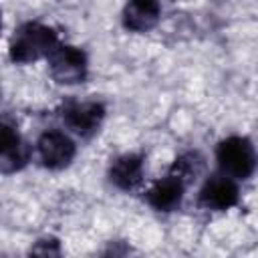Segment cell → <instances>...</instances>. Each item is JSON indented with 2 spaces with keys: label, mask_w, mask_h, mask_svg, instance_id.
Returning a JSON list of instances; mask_svg holds the SVG:
<instances>
[{
  "label": "cell",
  "mask_w": 258,
  "mask_h": 258,
  "mask_svg": "<svg viewBox=\"0 0 258 258\" xmlns=\"http://www.w3.org/2000/svg\"><path fill=\"white\" fill-rule=\"evenodd\" d=\"M60 44V38L52 26L42 22L20 24L10 38V60L16 64L34 62L38 58H48V54Z\"/></svg>",
  "instance_id": "obj_1"
},
{
  "label": "cell",
  "mask_w": 258,
  "mask_h": 258,
  "mask_svg": "<svg viewBox=\"0 0 258 258\" xmlns=\"http://www.w3.org/2000/svg\"><path fill=\"white\" fill-rule=\"evenodd\" d=\"M216 161L220 173L232 179H248L256 169V149L248 137L230 135L216 145Z\"/></svg>",
  "instance_id": "obj_2"
},
{
  "label": "cell",
  "mask_w": 258,
  "mask_h": 258,
  "mask_svg": "<svg viewBox=\"0 0 258 258\" xmlns=\"http://www.w3.org/2000/svg\"><path fill=\"white\" fill-rule=\"evenodd\" d=\"M58 115H60L62 125L71 133H75L83 139H89L101 129V125L105 121V115H107V109L101 101L67 99L60 105Z\"/></svg>",
  "instance_id": "obj_3"
},
{
  "label": "cell",
  "mask_w": 258,
  "mask_h": 258,
  "mask_svg": "<svg viewBox=\"0 0 258 258\" xmlns=\"http://www.w3.org/2000/svg\"><path fill=\"white\" fill-rule=\"evenodd\" d=\"M48 71L50 77L60 85H79L85 83L89 75V58L87 52L73 44H58L48 54Z\"/></svg>",
  "instance_id": "obj_4"
},
{
  "label": "cell",
  "mask_w": 258,
  "mask_h": 258,
  "mask_svg": "<svg viewBox=\"0 0 258 258\" xmlns=\"http://www.w3.org/2000/svg\"><path fill=\"white\" fill-rule=\"evenodd\" d=\"M36 153L46 169L58 171L73 163L77 155V145L69 133L60 129H46L36 141Z\"/></svg>",
  "instance_id": "obj_5"
},
{
  "label": "cell",
  "mask_w": 258,
  "mask_h": 258,
  "mask_svg": "<svg viewBox=\"0 0 258 258\" xmlns=\"http://www.w3.org/2000/svg\"><path fill=\"white\" fill-rule=\"evenodd\" d=\"M198 202L202 208L212 210V212H226V210L234 208L240 202V191H238L236 179H232L224 173L208 177L204 181V185L200 187Z\"/></svg>",
  "instance_id": "obj_6"
},
{
  "label": "cell",
  "mask_w": 258,
  "mask_h": 258,
  "mask_svg": "<svg viewBox=\"0 0 258 258\" xmlns=\"http://www.w3.org/2000/svg\"><path fill=\"white\" fill-rule=\"evenodd\" d=\"M30 161V147L18 133L16 123L8 117L2 119V147H0V169L2 173L20 171Z\"/></svg>",
  "instance_id": "obj_7"
},
{
  "label": "cell",
  "mask_w": 258,
  "mask_h": 258,
  "mask_svg": "<svg viewBox=\"0 0 258 258\" xmlns=\"http://www.w3.org/2000/svg\"><path fill=\"white\" fill-rule=\"evenodd\" d=\"M185 181L179 179L175 173L167 171L161 179H157L147 191H145V202L155 210V212H173L181 206L183 196H185Z\"/></svg>",
  "instance_id": "obj_8"
},
{
  "label": "cell",
  "mask_w": 258,
  "mask_h": 258,
  "mask_svg": "<svg viewBox=\"0 0 258 258\" xmlns=\"http://www.w3.org/2000/svg\"><path fill=\"white\" fill-rule=\"evenodd\" d=\"M161 18V4L159 0H127L123 12H121V22L125 30L129 32H149L157 26Z\"/></svg>",
  "instance_id": "obj_9"
},
{
  "label": "cell",
  "mask_w": 258,
  "mask_h": 258,
  "mask_svg": "<svg viewBox=\"0 0 258 258\" xmlns=\"http://www.w3.org/2000/svg\"><path fill=\"white\" fill-rule=\"evenodd\" d=\"M143 155L141 153H123L115 157L109 165V181L121 191H133L143 181Z\"/></svg>",
  "instance_id": "obj_10"
},
{
  "label": "cell",
  "mask_w": 258,
  "mask_h": 258,
  "mask_svg": "<svg viewBox=\"0 0 258 258\" xmlns=\"http://www.w3.org/2000/svg\"><path fill=\"white\" fill-rule=\"evenodd\" d=\"M204 169H206V159L196 149H189V151H183L181 155H177L169 167V171L175 173L179 179H183L185 185L194 183L204 173Z\"/></svg>",
  "instance_id": "obj_11"
},
{
  "label": "cell",
  "mask_w": 258,
  "mask_h": 258,
  "mask_svg": "<svg viewBox=\"0 0 258 258\" xmlns=\"http://www.w3.org/2000/svg\"><path fill=\"white\" fill-rule=\"evenodd\" d=\"M30 254H40V256H56V254H60L58 240H56V238H52V236L40 238V240H36V244L30 248Z\"/></svg>",
  "instance_id": "obj_12"
}]
</instances>
